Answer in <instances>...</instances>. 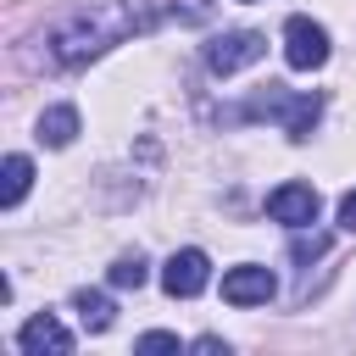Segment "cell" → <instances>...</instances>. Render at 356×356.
I'll return each instance as SVG.
<instances>
[{"instance_id":"cell-1","label":"cell","mask_w":356,"mask_h":356,"mask_svg":"<svg viewBox=\"0 0 356 356\" xmlns=\"http://www.w3.org/2000/svg\"><path fill=\"white\" fill-rule=\"evenodd\" d=\"M139 28V11L128 0H78L72 11H61L44 33V50L56 67H89L95 56H106L111 44H122Z\"/></svg>"},{"instance_id":"cell-2","label":"cell","mask_w":356,"mask_h":356,"mask_svg":"<svg viewBox=\"0 0 356 356\" xmlns=\"http://www.w3.org/2000/svg\"><path fill=\"white\" fill-rule=\"evenodd\" d=\"M245 117H278L284 134L300 145V139H312V128H317V117H323V95H284L278 83H267V95H256L250 106L228 111V122H245Z\"/></svg>"},{"instance_id":"cell-3","label":"cell","mask_w":356,"mask_h":356,"mask_svg":"<svg viewBox=\"0 0 356 356\" xmlns=\"http://www.w3.org/2000/svg\"><path fill=\"white\" fill-rule=\"evenodd\" d=\"M267 56V39L256 33V28H228V33H217L211 44H206V67L217 72V78H234L239 67H250V61H261Z\"/></svg>"},{"instance_id":"cell-4","label":"cell","mask_w":356,"mask_h":356,"mask_svg":"<svg viewBox=\"0 0 356 356\" xmlns=\"http://www.w3.org/2000/svg\"><path fill=\"white\" fill-rule=\"evenodd\" d=\"M284 61H289L295 72L323 67V61H328V28L312 22V17H289V22H284Z\"/></svg>"},{"instance_id":"cell-5","label":"cell","mask_w":356,"mask_h":356,"mask_svg":"<svg viewBox=\"0 0 356 356\" xmlns=\"http://www.w3.org/2000/svg\"><path fill=\"white\" fill-rule=\"evenodd\" d=\"M211 284V261H206V250H172L167 256V267H161V289L172 295V300H189V295H200Z\"/></svg>"},{"instance_id":"cell-6","label":"cell","mask_w":356,"mask_h":356,"mask_svg":"<svg viewBox=\"0 0 356 356\" xmlns=\"http://www.w3.org/2000/svg\"><path fill=\"white\" fill-rule=\"evenodd\" d=\"M273 295H278V278H273L267 267H256V261L222 273V300H228V306H267Z\"/></svg>"},{"instance_id":"cell-7","label":"cell","mask_w":356,"mask_h":356,"mask_svg":"<svg viewBox=\"0 0 356 356\" xmlns=\"http://www.w3.org/2000/svg\"><path fill=\"white\" fill-rule=\"evenodd\" d=\"M317 189L312 184H278L273 195H267V211H273V222H284V228H306V222H317Z\"/></svg>"},{"instance_id":"cell-8","label":"cell","mask_w":356,"mask_h":356,"mask_svg":"<svg viewBox=\"0 0 356 356\" xmlns=\"http://www.w3.org/2000/svg\"><path fill=\"white\" fill-rule=\"evenodd\" d=\"M17 345L28 350V356H44V350H56V356H67L72 350V334L50 317V312H39V317H28L22 328H17Z\"/></svg>"},{"instance_id":"cell-9","label":"cell","mask_w":356,"mask_h":356,"mask_svg":"<svg viewBox=\"0 0 356 356\" xmlns=\"http://www.w3.org/2000/svg\"><path fill=\"white\" fill-rule=\"evenodd\" d=\"M72 139H78V106H50V111L39 117V145L61 150V145H72Z\"/></svg>"},{"instance_id":"cell-10","label":"cell","mask_w":356,"mask_h":356,"mask_svg":"<svg viewBox=\"0 0 356 356\" xmlns=\"http://www.w3.org/2000/svg\"><path fill=\"white\" fill-rule=\"evenodd\" d=\"M72 312H78V323H83L89 334H106V328L117 323V306H111L100 289H78V295H72Z\"/></svg>"},{"instance_id":"cell-11","label":"cell","mask_w":356,"mask_h":356,"mask_svg":"<svg viewBox=\"0 0 356 356\" xmlns=\"http://www.w3.org/2000/svg\"><path fill=\"white\" fill-rule=\"evenodd\" d=\"M33 184V161L28 156H6V184H0V206H17Z\"/></svg>"},{"instance_id":"cell-12","label":"cell","mask_w":356,"mask_h":356,"mask_svg":"<svg viewBox=\"0 0 356 356\" xmlns=\"http://www.w3.org/2000/svg\"><path fill=\"white\" fill-rule=\"evenodd\" d=\"M145 278H150V273H145V256H139V250H134V256H117V261H111V284H117V289H139Z\"/></svg>"},{"instance_id":"cell-13","label":"cell","mask_w":356,"mask_h":356,"mask_svg":"<svg viewBox=\"0 0 356 356\" xmlns=\"http://www.w3.org/2000/svg\"><path fill=\"white\" fill-rule=\"evenodd\" d=\"M139 350H184V345H178V334H161V328H150V334H139Z\"/></svg>"},{"instance_id":"cell-14","label":"cell","mask_w":356,"mask_h":356,"mask_svg":"<svg viewBox=\"0 0 356 356\" xmlns=\"http://www.w3.org/2000/svg\"><path fill=\"white\" fill-rule=\"evenodd\" d=\"M295 256H300V261L323 256V234H312V239H306V234H295Z\"/></svg>"},{"instance_id":"cell-15","label":"cell","mask_w":356,"mask_h":356,"mask_svg":"<svg viewBox=\"0 0 356 356\" xmlns=\"http://www.w3.org/2000/svg\"><path fill=\"white\" fill-rule=\"evenodd\" d=\"M339 228H345V234H356V189L339 200Z\"/></svg>"},{"instance_id":"cell-16","label":"cell","mask_w":356,"mask_h":356,"mask_svg":"<svg viewBox=\"0 0 356 356\" xmlns=\"http://www.w3.org/2000/svg\"><path fill=\"white\" fill-rule=\"evenodd\" d=\"M195 350H200V356H228V345H222L217 334H200V339H195Z\"/></svg>"}]
</instances>
